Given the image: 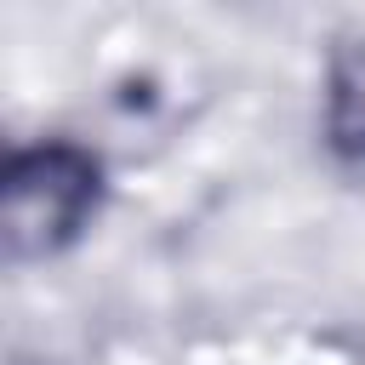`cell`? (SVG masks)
Segmentation results:
<instances>
[{"mask_svg":"<svg viewBox=\"0 0 365 365\" xmlns=\"http://www.w3.org/2000/svg\"><path fill=\"white\" fill-rule=\"evenodd\" d=\"M103 194H108V171L86 143H74V137L17 143L6 154V177H0L6 262L63 257L103 211Z\"/></svg>","mask_w":365,"mask_h":365,"instance_id":"6da1fadb","label":"cell"},{"mask_svg":"<svg viewBox=\"0 0 365 365\" xmlns=\"http://www.w3.org/2000/svg\"><path fill=\"white\" fill-rule=\"evenodd\" d=\"M325 148L365 165V40L342 46L325 68Z\"/></svg>","mask_w":365,"mask_h":365,"instance_id":"7a4b0ae2","label":"cell"}]
</instances>
